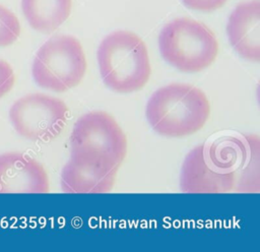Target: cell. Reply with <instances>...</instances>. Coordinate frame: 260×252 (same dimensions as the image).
Returning a JSON list of instances; mask_svg holds the SVG:
<instances>
[{
  "label": "cell",
  "mask_w": 260,
  "mask_h": 252,
  "mask_svg": "<svg viewBox=\"0 0 260 252\" xmlns=\"http://www.w3.org/2000/svg\"><path fill=\"white\" fill-rule=\"evenodd\" d=\"M152 129L167 137H185L199 131L210 115V105L198 87L174 82L156 89L146 105Z\"/></svg>",
  "instance_id": "2"
},
{
  "label": "cell",
  "mask_w": 260,
  "mask_h": 252,
  "mask_svg": "<svg viewBox=\"0 0 260 252\" xmlns=\"http://www.w3.org/2000/svg\"><path fill=\"white\" fill-rule=\"evenodd\" d=\"M161 57L182 72H199L218 54L214 34L202 22L180 17L165 24L158 36Z\"/></svg>",
  "instance_id": "4"
},
{
  "label": "cell",
  "mask_w": 260,
  "mask_h": 252,
  "mask_svg": "<svg viewBox=\"0 0 260 252\" xmlns=\"http://www.w3.org/2000/svg\"><path fill=\"white\" fill-rule=\"evenodd\" d=\"M15 82V75L12 67L5 60L0 59V99L8 93Z\"/></svg>",
  "instance_id": "13"
},
{
  "label": "cell",
  "mask_w": 260,
  "mask_h": 252,
  "mask_svg": "<svg viewBox=\"0 0 260 252\" xmlns=\"http://www.w3.org/2000/svg\"><path fill=\"white\" fill-rule=\"evenodd\" d=\"M71 151L104 158L120 167L127 153V139L113 116L92 111L78 118L70 135Z\"/></svg>",
  "instance_id": "7"
},
{
  "label": "cell",
  "mask_w": 260,
  "mask_h": 252,
  "mask_svg": "<svg viewBox=\"0 0 260 252\" xmlns=\"http://www.w3.org/2000/svg\"><path fill=\"white\" fill-rule=\"evenodd\" d=\"M20 35V23L16 15L0 4V47L13 44Z\"/></svg>",
  "instance_id": "12"
},
{
  "label": "cell",
  "mask_w": 260,
  "mask_h": 252,
  "mask_svg": "<svg viewBox=\"0 0 260 252\" xmlns=\"http://www.w3.org/2000/svg\"><path fill=\"white\" fill-rule=\"evenodd\" d=\"M86 71L81 43L72 36L58 35L45 42L32 62V77L38 85L56 92L80 83Z\"/></svg>",
  "instance_id": "5"
},
{
  "label": "cell",
  "mask_w": 260,
  "mask_h": 252,
  "mask_svg": "<svg viewBox=\"0 0 260 252\" xmlns=\"http://www.w3.org/2000/svg\"><path fill=\"white\" fill-rule=\"evenodd\" d=\"M48 174L34 158L21 152L0 155V193H47Z\"/></svg>",
  "instance_id": "9"
},
{
  "label": "cell",
  "mask_w": 260,
  "mask_h": 252,
  "mask_svg": "<svg viewBox=\"0 0 260 252\" xmlns=\"http://www.w3.org/2000/svg\"><path fill=\"white\" fill-rule=\"evenodd\" d=\"M98 62L104 83L116 92L141 89L150 76V63L145 43L129 30H116L101 42Z\"/></svg>",
  "instance_id": "3"
},
{
  "label": "cell",
  "mask_w": 260,
  "mask_h": 252,
  "mask_svg": "<svg viewBox=\"0 0 260 252\" xmlns=\"http://www.w3.org/2000/svg\"><path fill=\"white\" fill-rule=\"evenodd\" d=\"M229 41L244 59L260 61V1L251 0L238 4L232 11L226 25Z\"/></svg>",
  "instance_id": "10"
},
{
  "label": "cell",
  "mask_w": 260,
  "mask_h": 252,
  "mask_svg": "<svg viewBox=\"0 0 260 252\" xmlns=\"http://www.w3.org/2000/svg\"><path fill=\"white\" fill-rule=\"evenodd\" d=\"M249 137L228 136L193 148L180 174L185 193H225L258 186V159L253 160Z\"/></svg>",
  "instance_id": "1"
},
{
  "label": "cell",
  "mask_w": 260,
  "mask_h": 252,
  "mask_svg": "<svg viewBox=\"0 0 260 252\" xmlns=\"http://www.w3.org/2000/svg\"><path fill=\"white\" fill-rule=\"evenodd\" d=\"M72 0H21L28 24L37 32L51 34L70 15Z\"/></svg>",
  "instance_id": "11"
},
{
  "label": "cell",
  "mask_w": 260,
  "mask_h": 252,
  "mask_svg": "<svg viewBox=\"0 0 260 252\" xmlns=\"http://www.w3.org/2000/svg\"><path fill=\"white\" fill-rule=\"evenodd\" d=\"M68 107L57 98L44 93L26 94L14 102L10 120L18 134L32 141H50L63 130Z\"/></svg>",
  "instance_id": "6"
},
{
  "label": "cell",
  "mask_w": 260,
  "mask_h": 252,
  "mask_svg": "<svg viewBox=\"0 0 260 252\" xmlns=\"http://www.w3.org/2000/svg\"><path fill=\"white\" fill-rule=\"evenodd\" d=\"M119 166L86 152L71 151L61 172V188L66 193H105L114 187Z\"/></svg>",
  "instance_id": "8"
},
{
  "label": "cell",
  "mask_w": 260,
  "mask_h": 252,
  "mask_svg": "<svg viewBox=\"0 0 260 252\" xmlns=\"http://www.w3.org/2000/svg\"><path fill=\"white\" fill-rule=\"evenodd\" d=\"M184 6L189 9L210 12L222 7L228 0H181Z\"/></svg>",
  "instance_id": "14"
}]
</instances>
